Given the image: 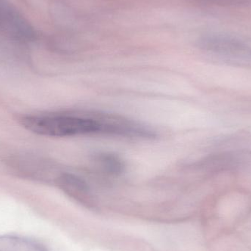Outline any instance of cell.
<instances>
[{"mask_svg":"<svg viewBox=\"0 0 251 251\" xmlns=\"http://www.w3.org/2000/svg\"><path fill=\"white\" fill-rule=\"evenodd\" d=\"M77 116L69 113L26 115L21 125L30 132L46 137H65L101 133L97 116Z\"/></svg>","mask_w":251,"mask_h":251,"instance_id":"obj_1","label":"cell"},{"mask_svg":"<svg viewBox=\"0 0 251 251\" xmlns=\"http://www.w3.org/2000/svg\"><path fill=\"white\" fill-rule=\"evenodd\" d=\"M0 25L18 39L25 41L36 39L34 28L7 0H0Z\"/></svg>","mask_w":251,"mask_h":251,"instance_id":"obj_4","label":"cell"},{"mask_svg":"<svg viewBox=\"0 0 251 251\" xmlns=\"http://www.w3.org/2000/svg\"><path fill=\"white\" fill-rule=\"evenodd\" d=\"M56 184L69 197L84 206H94V199L89 187L83 179L77 176L63 172L57 178Z\"/></svg>","mask_w":251,"mask_h":251,"instance_id":"obj_5","label":"cell"},{"mask_svg":"<svg viewBox=\"0 0 251 251\" xmlns=\"http://www.w3.org/2000/svg\"><path fill=\"white\" fill-rule=\"evenodd\" d=\"M0 251H49L37 240L17 235L0 236Z\"/></svg>","mask_w":251,"mask_h":251,"instance_id":"obj_6","label":"cell"},{"mask_svg":"<svg viewBox=\"0 0 251 251\" xmlns=\"http://www.w3.org/2000/svg\"><path fill=\"white\" fill-rule=\"evenodd\" d=\"M4 164L16 176L40 182L54 181L56 184L57 178L63 173L58 172L51 161L29 153L9 156Z\"/></svg>","mask_w":251,"mask_h":251,"instance_id":"obj_2","label":"cell"},{"mask_svg":"<svg viewBox=\"0 0 251 251\" xmlns=\"http://www.w3.org/2000/svg\"><path fill=\"white\" fill-rule=\"evenodd\" d=\"M97 162L107 174L113 176H119L125 171L123 161L114 154L101 153L97 157Z\"/></svg>","mask_w":251,"mask_h":251,"instance_id":"obj_7","label":"cell"},{"mask_svg":"<svg viewBox=\"0 0 251 251\" xmlns=\"http://www.w3.org/2000/svg\"><path fill=\"white\" fill-rule=\"evenodd\" d=\"M201 48L224 57L251 60V47L229 35L210 34L199 39Z\"/></svg>","mask_w":251,"mask_h":251,"instance_id":"obj_3","label":"cell"}]
</instances>
